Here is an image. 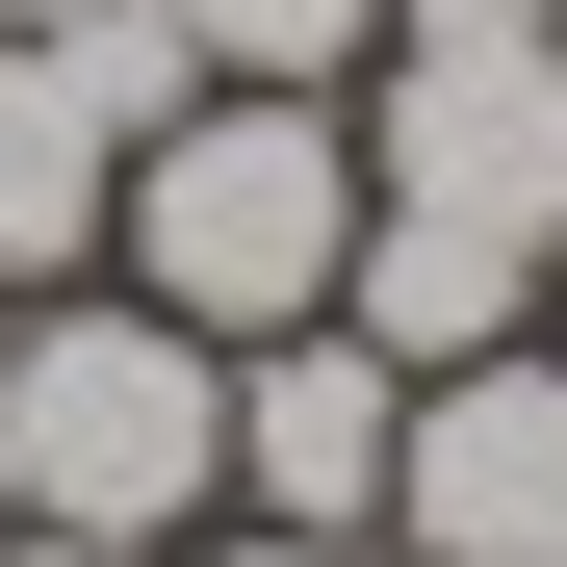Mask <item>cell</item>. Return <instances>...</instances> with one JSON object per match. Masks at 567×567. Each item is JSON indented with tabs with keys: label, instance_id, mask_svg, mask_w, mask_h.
<instances>
[{
	"label": "cell",
	"instance_id": "1",
	"mask_svg": "<svg viewBox=\"0 0 567 567\" xmlns=\"http://www.w3.org/2000/svg\"><path fill=\"white\" fill-rule=\"evenodd\" d=\"M336 258H361V104H310V78H207L155 155H130V207H104V284L181 336H310L336 310Z\"/></svg>",
	"mask_w": 567,
	"mask_h": 567
},
{
	"label": "cell",
	"instance_id": "2",
	"mask_svg": "<svg viewBox=\"0 0 567 567\" xmlns=\"http://www.w3.org/2000/svg\"><path fill=\"white\" fill-rule=\"evenodd\" d=\"M0 491L78 516V542H207L233 516V361L181 310H130V284L0 310Z\"/></svg>",
	"mask_w": 567,
	"mask_h": 567
},
{
	"label": "cell",
	"instance_id": "3",
	"mask_svg": "<svg viewBox=\"0 0 567 567\" xmlns=\"http://www.w3.org/2000/svg\"><path fill=\"white\" fill-rule=\"evenodd\" d=\"M336 104H361V207L567 284V0H388V52Z\"/></svg>",
	"mask_w": 567,
	"mask_h": 567
},
{
	"label": "cell",
	"instance_id": "4",
	"mask_svg": "<svg viewBox=\"0 0 567 567\" xmlns=\"http://www.w3.org/2000/svg\"><path fill=\"white\" fill-rule=\"evenodd\" d=\"M388 567H567V336L413 361V439H388Z\"/></svg>",
	"mask_w": 567,
	"mask_h": 567
},
{
	"label": "cell",
	"instance_id": "5",
	"mask_svg": "<svg viewBox=\"0 0 567 567\" xmlns=\"http://www.w3.org/2000/svg\"><path fill=\"white\" fill-rule=\"evenodd\" d=\"M388 439H413V361L388 336H233V516L284 542H388Z\"/></svg>",
	"mask_w": 567,
	"mask_h": 567
},
{
	"label": "cell",
	"instance_id": "6",
	"mask_svg": "<svg viewBox=\"0 0 567 567\" xmlns=\"http://www.w3.org/2000/svg\"><path fill=\"white\" fill-rule=\"evenodd\" d=\"M104 207H130V130L78 104V52H52V27H0V310L104 284Z\"/></svg>",
	"mask_w": 567,
	"mask_h": 567
},
{
	"label": "cell",
	"instance_id": "7",
	"mask_svg": "<svg viewBox=\"0 0 567 567\" xmlns=\"http://www.w3.org/2000/svg\"><path fill=\"white\" fill-rule=\"evenodd\" d=\"M155 27L207 52V78H310V104H336V78L388 52V0H155Z\"/></svg>",
	"mask_w": 567,
	"mask_h": 567
},
{
	"label": "cell",
	"instance_id": "8",
	"mask_svg": "<svg viewBox=\"0 0 567 567\" xmlns=\"http://www.w3.org/2000/svg\"><path fill=\"white\" fill-rule=\"evenodd\" d=\"M181 567H388V542H284V516H207Z\"/></svg>",
	"mask_w": 567,
	"mask_h": 567
},
{
	"label": "cell",
	"instance_id": "9",
	"mask_svg": "<svg viewBox=\"0 0 567 567\" xmlns=\"http://www.w3.org/2000/svg\"><path fill=\"white\" fill-rule=\"evenodd\" d=\"M0 567H181V542H78V516H0Z\"/></svg>",
	"mask_w": 567,
	"mask_h": 567
},
{
	"label": "cell",
	"instance_id": "10",
	"mask_svg": "<svg viewBox=\"0 0 567 567\" xmlns=\"http://www.w3.org/2000/svg\"><path fill=\"white\" fill-rule=\"evenodd\" d=\"M0 27H78V0H0Z\"/></svg>",
	"mask_w": 567,
	"mask_h": 567
},
{
	"label": "cell",
	"instance_id": "11",
	"mask_svg": "<svg viewBox=\"0 0 567 567\" xmlns=\"http://www.w3.org/2000/svg\"><path fill=\"white\" fill-rule=\"evenodd\" d=\"M542 336H567V284H542Z\"/></svg>",
	"mask_w": 567,
	"mask_h": 567
}]
</instances>
